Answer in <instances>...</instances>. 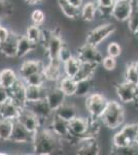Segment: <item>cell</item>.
Here are the masks:
<instances>
[{"label":"cell","mask_w":138,"mask_h":155,"mask_svg":"<svg viewBox=\"0 0 138 155\" xmlns=\"http://www.w3.org/2000/svg\"><path fill=\"white\" fill-rule=\"evenodd\" d=\"M62 139L52 130L50 127L41 126L33 137V151L35 154L49 155L53 154L60 149V142Z\"/></svg>","instance_id":"6da1fadb"},{"label":"cell","mask_w":138,"mask_h":155,"mask_svg":"<svg viewBox=\"0 0 138 155\" xmlns=\"http://www.w3.org/2000/svg\"><path fill=\"white\" fill-rule=\"evenodd\" d=\"M102 124L109 129H117L126 123V110L121 102L108 101L107 107L100 117Z\"/></svg>","instance_id":"7a4b0ae2"},{"label":"cell","mask_w":138,"mask_h":155,"mask_svg":"<svg viewBox=\"0 0 138 155\" xmlns=\"http://www.w3.org/2000/svg\"><path fill=\"white\" fill-rule=\"evenodd\" d=\"M40 44H42L44 50H46L49 59H55L58 58L59 51L64 46L65 42L59 32L42 30Z\"/></svg>","instance_id":"3957f363"},{"label":"cell","mask_w":138,"mask_h":155,"mask_svg":"<svg viewBox=\"0 0 138 155\" xmlns=\"http://www.w3.org/2000/svg\"><path fill=\"white\" fill-rule=\"evenodd\" d=\"M108 104V99L102 93L92 92L86 96V109L90 117L100 118Z\"/></svg>","instance_id":"277c9868"},{"label":"cell","mask_w":138,"mask_h":155,"mask_svg":"<svg viewBox=\"0 0 138 155\" xmlns=\"http://www.w3.org/2000/svg\"><path fill=\"white\" fill-rule=\"evenodd\" d=\"M115 30H117V26L114 23L101 24L88 33L86 42L92 45V46L98 47L105 39L108 38L109 36H111L115 32Z\"/></svg>","instance_id":"5b68a950"},{"label":"cell","mask_w":138,"mask_h":155,"mask_svg":"<svg viewBox=\"0 0 138 155\" xmlns=\"http://www.w3.org/2000/svg\"><path fill=\"white\" fill-rule=\"evenodd\" d=\"M115 93L122 104H133L138 95V87L129 82H122L115 85Z\"/></svg>","instance_id":"8992f818"},{"label":"cell","mask_w":138,"mask_h":155,"mask_svg":"<svg viewBox=\"0 0 138 155\" xmlns=\"http://www.w3.org/2000/svg\"><path fill=\"white\" fill-rule=\"evenodd\" d=\"M76 57L82 62H92V63L101 64L103 56L98 50V47L92 46L90 44H84L77 49Z\"/></svg>","instance_id":"52a82bcc"},{"label":"cell","mask_w":138,"mask_h":155,"mask_svg":"<svg viewBox=\"0 0 138 155\" xmlns=\"http://www.w3.org/2000/svg\"><path fill=\"white\" fill-rule=\"evenodd\" d=\"M16 120L19 121L23 126L26 127L29 131L33 132V134L36 132L42 126L41 120L31 110H29L26 107H22L21 111H20L19 116H18V118Z\"/></svg>","instance_id":"ba28073f"},{"label":"cell","mask_w":138,"mask_h":155,"mask_svg":"<svg viewBox=\"0 0 138 155\" xmlns=\"http://www.w3.org/2000/svg\"><path fill=\"white\" fill-rule=\"evenodd\" d=\"M55 134H57L60 139L62 140H67V141L71 142L72 140H74L76 142V140L70 134V129H69V122L66 120L60 118L57 115H53V117L50 119V124L49 126Z\"/></svg>","instance_id":"9c48e42d"},{"label":"cell","mask_w":138,"mask_h":155,"mask_svg":"<svg viewBox=\"0 0 138 155\" xmlns=\"http://www.w3.org/2000/svg\"><path fill=\"white\" fill-rule=\"evenodd\" d=\"M77 154L82 155H98L100 153V146L96 137H82L75 142Z\"/></svg>","instance_id":"30bf717a"},{"label":"cell","mask_w":138,"mask_h":155,"mask_svg":"<svg viewBox=\"0 0 138 155\" xmlns=\"http://www.w3.org/2000/svg\"><path fill=\"white\" fill-rule=\"evenodd\" d=\"M25 107H28L29 110H31V111L41 120L42 126H43L44 122H47V120L51 119L55 113L52 110V107H50L47 99H40V101H33V102H27Z\"/></svg>","instance_id":"8fae6325"},{"label":"cell","mask_w":138,"mask_h":155,"mask_svg":"<svg viewBox=\"0 0 138 155\" xmlns=\"http://www.w3.org/2000/svg\"><path fill=\"white\" fill-rule=\"evenodd\" d=\"M133 0H126V1H119L115 0L111 11V17L117 22H126L130 18L132 12Z\"/></svg>","instance_id":"7c38bea8"},{"label":"cell","mask_w":138,"mask_h":155,"mask_svg":"<svg viewBox=\"0 0 138 155\" xmlns=\"http://www.w3.org/2000/svg\"><path fill=\"white\" fill-rule=\"evenodd\" d=\"M34 134L29 131L25 126L22 125L19 121L14 120V129H12V134L11 137V142L17 144H26L33 142Z\"/></svg>","instance_id":"4fadbf2b"},{"label":"cell","mask_w":138,"mask_h":155,"mask_svg":"<svg viewBox=\"0 0 138 155\" xmlns=\"http://www.w3.org/2000/svg\"><path fill=\"white\" fill-rule=\"evenodd\" d=\"M7 90H8L9 93V98H11L21 107H24L26 106V83H25L23 79H19L14 83V86Z\"/></svg>","instance_id":"5bb4252c"},{"label":"cell","mask_w":138,"mask_h":155,"mask_svg":"<svg viewBox=\"0 0 138 155\" xmlns=\"http://www.w3.org/2000/svg\"><path fill=\"white\" fill-rule=\"evenodd\" d=\"M62 66H63V63L58 58L50 59V62L47 65H44L42 69L47 81H59L62 78Z\"/></svg>","instance_id":"9a60e30c"},{"label":"cell","mask_w":138,"mask_h":155,"mask_svg":"<svg viewBox=\"0 0 138 155\" xmlns=\"http://www.w3.org/2000/svg\"><path fill=\"white\" fill-rule=\"evenodd\" d=\"M20 35L14 32L11 31L9 36L4 41L0 42V52L6 57L12 58L17 57L18 52V42H19Z\"/></svg>","instance_id":"2e32d148"},{"label":"cell","mask_w":138,"mask_h":155,"mask_svg":"<svg viewBox=\"0 0 138 155\" xmlns=\"http://www.w3.org/2000/svg\"><path fill=\"white\" fill-rule=\"evenodd\" d=\"M88 124H89V118H84V117H79L77 115L75 118L69 121V129L71 136L75 140L81 139L85 137L86 131L88 129Z\"/></svg>","instance_id":"e0dca14e"},{"label":"cell","mask_w":138,"mask_h":155,"mask_svg":"<svg viewBox=\"0 0 138 155\" xmlns=\"http://www.w3.org/2000/svg\"><path fill=\"white\" fill-rule=\"evenodd\" d=\"M22 107L17 104L11 98H8L0 106V118L16 120Z\"/></svg>","instance_id":"ac0fdd59"},{"label":"cell","mask_w":138,"mask_h":155,"mask_svg":"<svg viewBox=\"0 0 138 155\" xmlns=\"http://www.w3.org/2000/svg\"><path fill=\"white\" fill-rule=\"evenodd\" d=\"M65 98H66V94L62 91L59 87H54V88L47 89V101L49 102L50 107H52L53 111H56V110L60 106L65 102Z\"/></svg>","instance_id":"d6986e66"},{"label":"cell","mask_w":138,"mask_h":155,"mask_svg":"<svg viewBox=\"0 0 138 155\" xmlns=\"http://www.w3.org/2000/svg\"><path fill=\"white\" fill-rule=\"evenodd\" d=\"M43 67L44 64L40 60H27V61L23 62V64L20 67V77H21V79H26L27 77L31 76V74L42 71Z\"/></svg>","instance_id":"ffe728a7"},{"label":"cell","mask_w":138,"mask_h":155,"mask_svg":"<svg viewBox=\"0 0 138 155\" xmlns=\"http://www.w3.org/2000/svg\"><path fill=\"white\" fill-rule=\"evenodd\" d=\"M47 89L44 86H31L26 84V101L27 102H33L47 98Z\"/></svg>","instance_id":"44dd1931"},{"label":"cell","mask_w":138,"mask_h":155,"mask_svg":"<svg viewBox=\"0 0 138 155\" xmlns=\"http://www.w3.org/2000/svg\"><path fill=\"white\" fill-rule=\"evenodd\" d=\"M58 87L66 94V96H74L76 93V87H77V81L74 78L70 77H62L58 81Z\"/></svg>","instance_id":"7402d4cb"},{"label":"cell","mask_w":138,"mask_h":155,"mask_svg":"<svg viewBox=\"0 0 138 155\" xmlns=\"http://www.w3.org/2000/svg\"><path fill=\"white\" fill-rule=\"evenodd\" d=\"M99 64L92 63V62H82L81 67H79V71L77 72V74L75 76L74 79L79 81H82V80L87 79H92L93 76L95 74L97 67Z\"/></svg>","instance_id":"603a6c76"},{"label":"cell","mask_w":138,"mask_h":155,"mask_svg":"<svg viewBox=\"0 0 138 155\" xmlns=\"http://www.w3.org/2000/svg\"><path fill=\"white\" fill-rule=\"evenodd\" d=\"M37 45L31 41L26 35H20L19 42H18V58H23L26 55H28L30 52H32L36 48Z\"/></svg>","instance_id":"cb8c5ba5"},{"label":"cell","mask_w":138,"mask_h":155,"mask_svg":"<svg viewBox=\"0 0 138 155\" xmlns=\"http://www.w3.org/2000/svg\"><path fill=\"white\" fill-rule=\"evenodd\" d=\"M58 3H59L60 9L68 19L76 20L79 17H81V8L74 6L68 0H58Z\"/></svg>","instance_id":"d4e9b609"},{"label":"cell","mask_w":138,"mask_h":155,"mask_svg":"<svg viewBox=\"0 0 138 155\" xmlns=\"http://www.w3.org/2000/svg\"><path fill=\"white\" fill-rule=\"evenodd\" d=\"M98 12L97 2L89 1L81 7V18L86 22H93Z\"/></svg>","instance_id":"484cf974"},{"label":"cell","mask_w":138,"mask_h":155,"mask_svg":"<svg viewBox=\"0 0 138 155\" xmlns=\"http://www.w3.org/2000/svg\"><path fill=\"white\" fill-rule=\"evenodd\" d=\"M19 80L16 71L11 68H4L0 71V85L6 89H9Z\"/></svg>","instance_id":"4316f807"},{"label":"cell","mask_w":138,"mask_h":155,"mask_svg":"<svg viewBox=\"0 0 138 155\" xmlns=\"http://www.w3.org/2000/svg\"><path fill=\"white\" fill-rule=\"evenodd\" d=\"M55 115L69 122L70 120H72L77 116V110L73 104H67L64 102L62 106H60L55 111Z\"/></svg>","instance_id":"83f0119b"},{"label":"cell","mask_w":138,"mask_h":155,"mask_svg":"<svg viewBox=\"0 0 138 155\" xmlns=\"http://www.w3.org/2000/svg\"><path fill=\"white\" fill-rule=\"evenodd\" d=\"M81 64L82 61L76 56H72L71 58H69L66 62L63 63V71L65 76L70 78H75V76H76L77 72L79 71Z\"/></svg>","instance_id":"f1b7e54d"},{"label":"cell","mask_w":138,"mask_h":155,"mask_svg":"<svg viewBox=\"0 0 138 155\" xmlns=\"http://www.w3.org/2000/svg\"><path fill=\"white\" fill-rule=\"evenodd\" d=\"M14 120L0 118V141H11Z\"/></svg>","instance_id":"f546056e"},{"label":"cell","mask_w":138,"mask_h":155,"mask_svg":"<svg viewBox=\"0 0 138 155\" xmlns=\"http://www.w3.org/2000/svg\"><path fill=\"white\" fill-rule=\"evenodd\" d=\"M127 22L130 32L132 34H136L138 32V0H133L132 12Z\"/></svg>","instance_id":"4dcf8cb0"},{"label":"cell","mask_w":138,"mask_h":155,"mask_svg":"<svg viewBox=\"0 0 138 155\" xmlns=\"http://www.w3.org/2000/svg\"><path fill=\"white\" fill-rule=\"evenodd\" d=\"M124 81L134 85H138V71L135 62L128 64L124 71Z\"/></svg>","instance_id":"1f68e13d"},{"label":"cell","mask_w":138,"mask_h":155,"mask_svg":"<svg viewBox=\"0 0 138 155\" xmlns=\"http://www.w3.org/2000/svg\"><path fill=\"white\" fill-rule=\"evenodd\" d=\"M92 87H93V80L92 79H87V80H82V81H79L77 82L75 96H79V97L88 96L90 93H91Z\"/></svg>","instance_id":"d6a6232c"},{"label":"cell","mask_w":138,"mask_h":155,"mask_svg":"<svg viewBox=\"0 0 138 155\" xmlns=\"http://www.w3.org/2000/svg\"><path fill=\"white\" fill-rule=\"evenodd\" d=\"M31 41H33L34 44H40L41 37H42V29L38 25H31L29 26L26 30V34H25Z\"/></svg>","instance_id":"836d02e7"},{"label":"cell","mask_w":138,"mask_h":155,"mask_svg":"<svg viewBox=\"0 0 138 155\" xmlns=\"http://www.w3.org/2000/svg\"><path fill=\"white\" fill-rule=\"evenodd\" d=\"M111 145L112 147H115V148H121V147H125V146H128V145H130L133 142L130 141L129 139H128V137L126 134L123 132L121 129H120L117 132H115L114 134V137H112L111 139Z\"/></svg>","instance_id":"e575fe53"},{"label":"cell","mask_w":138,"mask_h":155,"mask_svg":"<svg viewBox=\"0 0 138 155\" xmlns=\"http://www.w3.org/2000/svg\"><path fill=\"white\" fill-rule=\"evenodd\" d=\"M111 153L119 155H138V146L136 142H133L128 146L121 147V148L111 147Z\"/></svg>","instance_id":"d590c367"},{"label":"cell","mask_w":138,"mask_h":155,"mask_svg":"<svg viewBox=\"0 0 138 155\" xmlns=\"http://www.w3.org/2000/svg\"><path fill=\"white\" fill-rule=\"evenodd\" d=\"M25 83L27 85H31V86H43V84L46 83L47 79L44 77L43 72H36L34 74L27 77L26 79H23Z\"/></svg>","instance_id":"8d00e7d4"},{"label":"cell","mask_w":138,"mask_h":155,"mask_svg":"<svg viewBox=\"0 0 138 155\" xmlns=\"http://www.w3.org/2000/svg\"><path fill=\"white\" fill-rule=\"evenodd\" d=\"M101 65L104 68V71H114V69L117 68V58L109 56V55H107V56L103 57V59H102V62H101Z\"/></svg>","instance_id":"74e56055"},{"label":"cell","mask_w":138,"mask_h":155,"mask_svg":"<svg viewBox=\"0 0 138 155\" xmlns=\"http://www.w3.org/2000/svg\"><path fill=\"white\" fill-rule=\"evenodd\" d=\"M107 55L114 58H117L122 55V47L119 42L112 41L107 46Z\"/></svg>","instance_id":"f35d334b"},{"label":"cell","mask_w":138,"mask_h":155,"mask_svg":"<svg viewBox=\"0 0 138 155\" xmlns=\"http://www.w3.org/2000/svg\"><path fill=\"white\" fill-rule=\"evenodd\" d=\"M31 20L33 22V24L40 26V25L43 24L44 20H46V15L41 9H35L31 14Z\"/></svg>","instance_id":"ab89813d"},{"label":"cell","mask_w":138,"mask_h":155,"mask_svg":"<svg viewBox=\"0 0 138 155\" xmlns=\"http://www.w3.org/2000/svg\"><path fill=\"white\" fill-rule=\"evenodd\" d=\"M71 57H72L71 50L68 48V46H67L66 44H64V46L62 47L61 50L59 51V54H58V59H59L62 63H64V62H66L67 60H68L69 58H71Z\"/></svg>","instance_id":"60d3db41"},{"label":"cell","mask_w":138,"mask_h":155,"mask_svg":"<svg viewBox=\"0 0 138 155\" xmlns=\"http://www.w3.org/2000/svg\"><path fill=\"white\" fill-rule=\"evenodd\" d=\"M11 6L7 3L6 0H0V18H4L11 14Z\"/></svg>","instance_id":"b9f144b4"},{"label":"cell","mask_w":138,"mask_h":155,"mask_svg":"<svg viewBox=\"0 0 138 155\" xmlns=\"http://www.w3.org/2000/svg\"><path fill=\"white\" fill-rule=\"evenodd\" d=\"M8 98H9L8 90L6 88H4L2 85H0V106H1L3 102H5Z\"/></svg>","instance_id":"7bdbcfd3"},{"label":"cell","mask_w":138,"mask_h":155,"mask_svg":"<svg viewBox=\"0 0 138 155\" xmlns=\"http://www.w3.org/2000/svg\"><path fill=\"white\" fill-rule=\"evenodd\" d=\"M9 33H11V31L6 27L0 26V42L5 41L7 37L9 36Z\"/></svg>","instance_id":"ee69618b"},{"label":"cell","mask_w":138,"mask_h":155,"mask_svg":"<svg viewBox=\"0 0 138 155\" xmlns=\"http://www.w3.org/2000/svg\"><path fill=\"white\" fill-rule=\"evenodd\" d=\"M98 6L101 7H112L115 2V0H97Z\"/></svg>","instance_id":"f6af8a7d"},{"label":"cell","mask_w":138,"mask_h":155,"mask_svg":"<svg viewBox=\"0 0 138 155\" xmlns=\"http://www.w3.org/2000/svg\"><path fill=\"white\" fill-rule=\"evenodd\" d=\"M71 4H73L74 6L79 7V8H81L82 6V2H84V0H68Z\"/></svg>","instance_id":"bcb514c9"},{"label":"cell","mask_w":138,"mask_h":155,"mask_svg":"<svg viewBox=\"0 0 138 155\" xmlns=\"http://www.w3.org/2000/svg\"><path fill=\"white\" fill-rule=\"evenodd\" d=\"M25 1H26L28 4H30V5H35V4L40 3L42 0H25Z\"/></svg>","instance_id":"7dc6e473"},{"label":"cell","mask_w":138,"mask_h":155,"mask_svg":"<svg viewBox=\"0 0 138 155\" xmlns=\"http://www.w3.org/2000/svg\"><path fill=\"white\" fill-rule=\"evenodd\" d=\"M133 104H134V106L137 107L138 109V95H137V97H136V99H135V101L133 102Z\"/></svg>","instance_id":"c3c4849f"},{"label":"cell","mask_w":138,"mask_h":155,"mask_svg":"<svg viewBox=\"0 0 138 155\" xmlns=\"http://www.w3.org/2000/svg\"><path fill=\"white\" fill-rule=\"evenodd\" d=\"M135 64H136V67H137V71H138V60H136V61H135ZM137 87H138V85H137Z\"/></svg>","instance_id":"681fc988"},{"label":"cell","mask_w":138,"mask_h":155,"mask_svg":"<svg viewBox=\"0 0 138 155\" xmlns=\"http://www.w3.org/2000/svg\"><path fill=\"white\" fill-rule=\"evenodd\" d=\"M135 142H136V144H137V146H138V136L136 137V140H135Z\"/></svg>","instance_id":"f907efd6"},{"label":"cell","mask_w":138,"mask_h":155,"mask_svg":"<svg viewBox=\"0 0 138 155\" xmlns=\"http://www.w3.org/2000/svg\"><path fill=\"white\" fill-rule=\"evenodd\" d=\"M119 1H126V0H119Z\"/></svg>","instance_id":"816d5d0a"},{"label":"cell","mask_w":138,"mask_h":155,"mask_svg":"<svg viewBox=\"0 0 138 155\" xmlns=\"http://www.w3.org/2000/svg\"><path fill=\"white\" fill-rule=\"evenodd\" d=\"M136 35H137V37H138V32H137V33H136Z\"/></svg>","instance_id":"f5cc1de1"},{"label":"cell","mask_w":138,"mask_h":155,"mask_svg":"<svg viewBox=\"0 0 138 155\" xmlns=\"http://www.w3.org/2000/svg\"><path fill=\"white\" fill-rule=\"evenodd\" d=\"M137 127H138V122H137Z\"/></svg>","instance_id":"db71d44e"},{"label":"cell","mask_w":138,"mask_h":155,"mask_svg":"<svg viewBox=\"0 0 138 155\" xmlns=\"http://www.w3.org/2000/svg\"><path fill=\"white\" fill-rule=\"evenodd\" d=\"M0 26H1V25H0Z\"/></svg>","instance_id":"11a10c76"}]
</instances>
